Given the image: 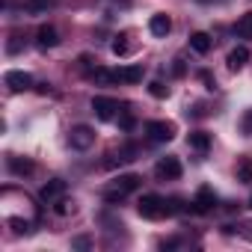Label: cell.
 Segmentation results:
<instances>
[{
    "instance_id": "obj_3",
    "label": "cell",
    "mask_w": 252,
    "mask_h": 252,
    "mask_svg": "<svg viewBox=\"0 0 252 252\" xmlns=\"http://www.w3.org/2000/svg\"><path fill=\"white\" fill-rule=\"evenodd\" d=\"M92 143H95V131L89 125H74L68 131V146L74 152H86V149H92Z\"/></svg>"
},
{
    "instance_id": "obj_1",
    "label": "cell",
    "mask_w": 252,
    "mask_h": 252,
    "mask_svg": "<svg viewBox=\"0 0 252 252\" xmlns=\"http://www.w3.org/2000/svg\"><path fill=\"white\" fill-rule=\"evenodd\" d=\"M137 211H140V217H146V220H160V217H169L166 199H163V196H158V193H146V196L137 202Z\"/></svg>"
},
{
    "instance_id": "obj_32",
    "label": "cell",
    "mask_w": 252,
    "mask_h": 252,
    "mask_svg": "<svg viewBox=\"0 0 252 252\" xmlns=\"http://www.w3.org/2000/svg\"><path fill=\"white\" fill-rule=\"evenodd\" d=\"M249 208H252V199H249Z\"/></svg>"
},
{
    "instance_id": "obj_24",
    "label": "cell",
    "mask_w": 252,
    "mask_h": 252,
    "mask_svg": "<svg viewBox=\"0 0 252 252\" xmlns=\"http://www.w3.org/2000/svg\"><path fill=\"white\" fill-rule=\"evenodd\" d=\"M110 51L116 54V57H125L131 48H128V42H125V36H119V39H113V45H110Z\"/></svg>"
},
{
    "instance_id": "obj_20",
    "label": "cell",
    "mask_w": 252,
    "mask_h": 252,
    "mask_svg": "<svg viewBox=\"0 0 252 252\" xmlns=\"http://www.w3.org/2000/svg\"><path fill=\"white\" fill-rule=\"evenodd\" d=\"M89 77L98 80V83H116V71H107V68H101V65H95V68L89 71Z\"/></svg>"
},
{
    "instance_id": "obj_8",
    "label": "cell",
    "mask_w": 252,
    "mask_h": 252,
    "mask_svg": "<svg viewBox=\"0 0 252 252\" xmlns=\"http://www.w3.org/2000/svg\"><path fill=\"white\" fill-rule=\"evenodd\" d=\"M217 208V193L211 190V187H199V193H196V199H193V211L196 214H208V211H214Z\"/></svg>"
},
{
    "instance_id": "obj_29",
    "label": "cell",
    "mask_w": 252,
    "mask_h": 252,
    "mask_svg": "<svg viewBox=\"0 0 252 252\" xmlns=\"http://www.w3.org/2000/svg\"><path fill=\"white\" fill-rule=\"evenodd\" d=\"M237 234H243L246 240H252V220H246V222H240V228H237Z\"/></svg>"
},
{
    "instance_id": "obj_22",
    "label": "cell",
    "mask_w": 252,
    "mask_h": 252,
    "mask_svg": "<svg viewBox=\"0 0 252 252\" xmlns=\"http://www.w3.org/2000/svg\"><path fill=\"white\" fill-rule=\"evenodd\" d=\"M21 48H24V36L21 33H12L9 42H6V54H21Z\"/></svg>"
},
{
    "instance_id": "obj_30",
    "label": "cell",
    "mask_w": 252,
    "mask_h": 252,
    "mask_svg": "<svg viewBox=\"0 0 252 252\" xmlns=\"http://www.w3.org/2000/svg\"><path fill=\"white\" fill-rule=\"evenodd\" d=\"M119 128H122V131H131V128H134V116H122V119H119Z\"/></svg>"
},
{
    "instance_id": "obj_11",
    "label": "cell",
    "mask_w": 252,
    "mask_h": 252,
    "mask_svg": "<svg viewBox=\"0 0 252 252\" xmlns=\"http://www.w3.org/2000/svg\"><path fill=\"white\" fill-rule=\"evenodd\" d=\"M140 184H143V178L140 175H134V172H128V175H119L116 181H113V190H119V193H134V190H140Z\"/></svg>"
},
{
    "instance_id": "obj_2",
    "label": "cell",
    "mask_w": 252,
    "mask_h": 252,
    "mask_svg": "<svg viewBox=\"0 0 252 252\" xmlns=\"http://www.w3.org/2000/svg\"><path fill=\"white\" fill-rule=\"evenodd\" d=\"M181 160L175 158V155H166V158H160L158 163H155V175L160 178V181H178L181 178Z\"/></svg>"
},
{
    "instance_id": "obj_9",
    "label": "cell",
    "mask_w": 252,
    "mask_h": 252,
    "mask_svg": "<svg viewBox=\"0 0 252 252\" xmlns=\"http://www.w3.org/2000/svg\"><path fill=\"white\" fill-rule=\"evenodd\" d=\"M36 45L45 48V51H48V48H57V45H60V33H57V27H54V24H42V27L36 30Z\"/></svg>"
},
{
    "instance_id": "obj_12",
    "label": "cell",
    "mask_w": 252,
    "mask_h": 252,
    "mask_svg": "<svg viewBox=\"0 0 252 252\" xmlns=\"http://www.w3.org/2000/svg\"><path fill=\"white\" fill-rule=\"evenodd\" d=\"M116 80H119V83H140V80H143V65H125V68H116Z\"/></svg>"
},
{
    "instance_id": "obj_28",
    "label": "cell",
    "mask_w": 252,
    "mask_h": 252,
    "mask_svg": "<svg viewBox=\"0 0 252 252\" xmlns=\"http://www.w3.org/2000/svg\"><path fill=\"white\" fill-rule=\"evenodd\" d=\"M199 80L205 83V89H217V80L211 77V71H199Z\"/></svg>"
},
{
    "instance_id": "obj_25",
    "label": "cell",
    "mask_w": 252,
    "mask_h": 252,
    "mask_svg": "<svg viewBox=\"0 0 252 252\" xmlns=\"http://www.w3.org/2000/svg\"><path fill=\"white\" fill-rule=\"evenodd\" d=\"M149 92H152L155 98H166V95H169V89H166L160 80H152V83H149Z\"/></svg>"
},
{
    "instance_id": "obj_5",
    "label": "cell",
    "mask_w": 252,
    "mask_h": 252,
    "mask_svg": "<svg viewBox=\"0 0 252 252\" xmlns=\"http://www.w3.org/2000/svg\"><path fill=\"white\" fill-rule=\"evenodd\" d=\"M92 113L101 119V122H113L119 116V101L116 98H107V95H95L92 98Z\"/></svg>"
},
{
    "instance_id": "obj_21",
    "label": "cell",
    "mask_w": 252,
    "mask_h": 252,
    "mask_svg": "<svg viewBox=\"0 0 252 252\" xmlns=\"http://www.w3.org/2000/svg\"><path fill=\"white\" fill-rule=\"evenodd\" d=\"M9 228H12L15 234H33L30 220H21V217H9Z\"/></svg>"
},
{
    "instance_id": "obj_15",
    "label": "cell",
    "mask_w": 252,
    "mask_h": 252,
    "mask_svg": "<svg viewBox=\"0 0 252 252\" xmlns=\"http://www.w3.org/2000/svg\"><path fill=\"white\" fill-rule=\"evenodd\" d=\"M190 48H193L196 54H202V57H205V54H208V51L214 48V39H211L208 33H202V30H196V33L190 36Z\"/></svg>"
},
{
    "instance_id": "obj_4",
    "label": "cell",
    "mask_w": 252,
    "mask_h": 252,
    "mask_svg": "<svg viewBox=\"0 0 252 252\" xmlns=\"http://www.w3.org/2000/svg\"><path fill=\"white\" fill-rule=\"evenodd\" d=\"M146 134H149L152 143H169L175 137V125L163 122V119H155V122H146Z\"/></svg>"
},
{
    "instance_id": "obj_13",
    "label": "cell",
    "mask_w": 252,
    "mask_h": 252,
    "mask_svg": "<svg viewBox=\"0 0 252 252\" xmlns=\"http://www.w3.org/2000/svg\"><path fill=\"white\" fill-rule=\"evenodd\" d=\"M225 63H228V68H231V71H240V68L249 63V48L237 45L234 51H228V60H225Z\"/></svg>"
},
{
    "instance_id": "obj_18",
    "label": "cell",
    "mask_w": 252,
    "mask_h": 252,
    "mask_svg": "<svg viewBox=\"0 0 252 252\" xmlns=\"http://www.w3.org/2000/svg\"><path fill=\"white\" fill-rule=\"evenodd\" d=\"M234 36L237 39H252V12H243L234 24Z\"/></svg>"
},
{
    "instance_id": "obj_23",
    "label": "cell",
    "mask_w": 252,
    "mask_h": 252,
    "mask_svg": "<svg viewBox=\"0 0 252 252\" xmlns=\"http://www.w3.org/2000/svg\"><path fill=\"white\" fill-rule=\"evenodd\" d=\"M54 211H57V214H60V217H68V214H74V202H71V199H65V196H63V199H60V202H57V205H54Z\"/></svg>"
},
{
    "instance_id": "obj_31",
    "label": "cell",
    "mask_w": 252,
    "mask_h": 252,
    "mask_svg": "<svg viewBox=\"0 0 252 252\" xmlns=\"http://www.w3.org/2000/svg\"><path fill=\"white\" fill-rule=\"evenodd\" d=\"M184 71H187V68H184V60H175V63H172V74H175V77H181Z\"/></svg>"
},
{
    "instance_id": "obj_6",
    "label": "cell",
    "mask_w": 252,
    "mask_h": 252,
    "mask_svg": "<svg viewBox=\"0 0 252 252\" xmlns=\"http://www.w3.org/2000/svg\"><path fill=\"white\" fill-rule=\"evenodd\" d=\"M3 83L9 86V92H27V89H33V74L21 71V68H12V71L3 74Z\"/></svg>"
},
{
    "instance_id": "obj_17",
    "label": "cell",
    "mask_w": 252,
    "mask_h": 252,
    "mask_svg": "<svg viewBox=\"0 0 252 252\" xmlns=\"http://www.w3.org/2000/svg\"><path fill=\"white\" fill-rule=\"evenodd\" d=\"M6 166H9V172H12V175H21V178L33 172V163H30V160H24V158H6Z\"/></svg>"
},
{
    "instance_id": "obj_19",
    "label": "cell",
    "mask_w": 252,
    "mask_h": 252,
    "mask_svg": "<svg viewBox=\"0 0 252 252\" xmlns=\"http://www.w3.org/2000/svg\"><path fill=\"white\" fill-rule=\"evenodd\" d=\"M234 175H237V181H240V184H252V158H240V160H237Z\"/></svg>"
},
{
    "instance_id": "obj_10",
    "label": "cell",
    "mask_w": 252,
    "mask_h": 252,
    "mask_svg": "<svg viewBox=\"0 0 252 252\" xmlns=\"http://www.w3.org/2000/svg\"><path fill=\"white\" fill-rule=\"evenodd\" d=\"M169 30H172V21H169V15L158 12V15H152V18H149V33H152V36H158V39H166V36H169Z\"/></svg>"
},
{
    "instance_id": "obj_7",
    "label": "cell",
    "mask_w": 252,
    "mask_h": 252,
    "mask_svg": "<svg viewBox=\"0 0 252 252\" xmlns=\"http://www.w3.org/2000/svg\"><path fill=\"white\" fill-rule=\"evenodd\" d=\"M63 196H65V181H63V178H51V181L39 190V199H42L45 205H57Z\"/></svg>"
},
{
    "instance_id": "obj_27",
    "label": "cell",
    "mask_w": 252,
    "mask_h": 252,
    "mask_svg": "<svg viewBox=\"0 0 252 252\" xmlns=\"http://www.w3.org/2000/svg\"><path fill=\"white\" fill-rule=\"evenodd\" d=\"M89 246H92V237H86V234H77L71 240V249H89Z\"/></svg>"
},
{
    "instance_id": "obj_26",
    "label": "cell",
    "mask_w": 252,
    "mask_h": 252,
    "mask_svg": "<svg viewBox=\"0 0 252 252\" xmlns=\"http://www.w3.org/2000/svg\"><path fill=\"white\" fill-rule=\"evenodd\" d=\"M240 131H243L246 137H252V110L243 113V119H240Z\"/></svg>"
},
{
    "instance_id": "obj_16",
    "label": "cell",
    "mask_w": 252,
    "mask_h": 252,
    "mask_svg": "<svg viewBox=\"0 0 252 252\" xmlns=\"http://www.w3.org/2000/svg\"><path fill=\"white\" fill-rule=\"evenodd\" d=\"M137 155H140L137 146H125V149H119L116 155H110L107 166H113V163H131V160H137Z\"/></svg>"
},
{
    "instance_id": "obj_14",
    "label": "cell",
    "mask_w": 252,
    "mask_h": 252,
    "mask_svg": "<svg viewBox=\"0 0 252 252\" xmlns=\"http://www.w3.org/2000/svg\"><path fill=\"white\" fill-rule=\"evenodd\" d=\"M187 146H190V149H196L199 155H205V152L211 149V134H208V131H190Z\"/></svg>"
}]
</instances>
